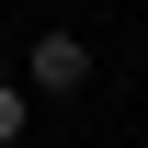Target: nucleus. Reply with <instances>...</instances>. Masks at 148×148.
Returning a JSON list of instances; mask_svg holds the SVG:
<instances>
[{"label":"nucleus","mask_w":148,"mask_h":148,"mask_svg":"<svg viewBox=\"0 0 148 148\" xmlns=\"http://www.w3.org/2000/svg\"><path fill=\"white\" fill-rule=\"evenodd\" d=\"M80 80H91V46L80 34H34V80L23 91H80Z\"/></svg>","instance_id":"nucleus-1"},{"label":"nucleus","mask_w":148,"mask_h":148,"mask_svg":"<svg viewBox=\"0 0 148 148\" xmlns=\"http://www.w3.org/2000/svg\"><path fill=\"white\" fill-rule=\"evenodd\" d=\"M23 114H34V91H23V80H0V148L23 137Z\"/></svg>","instance_id":"nucleus-2"}]
</instances>
